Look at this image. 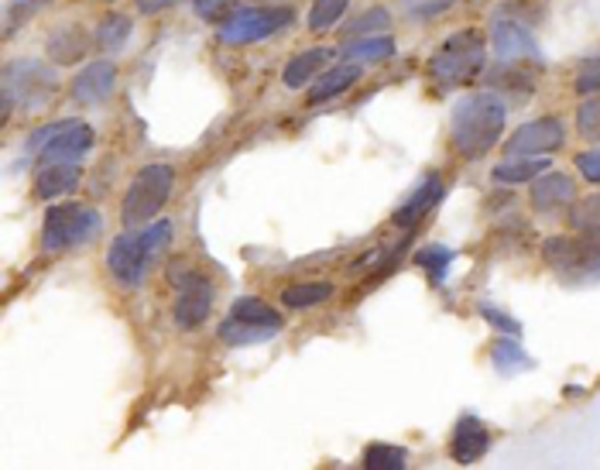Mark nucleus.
<instances>
[{
    "instance_id": "1",
    "label": "nucleus",
    "mask_w": 600,
    "mask_h": 470,
    "mask_svg": "<svg viewBox=\"0 0 600 470\" xmlns=\"http://www.w3.org/2000/svg\"><path fill=\"white\" fill-rule=\"evenodd\" d=\"M504 124H508V103L495 90L456 100L449 114V137L456 155H464L467 161H480L501 142Z\"/></svg>"
},
{
    "instance_id": "2",
    "label": "nucleus",
    "mask_w": 600,
    "mask_h": 470,
    "mask_svg": "<svg viewBox=\"0 0 600 470\" xmlns=\"http://www.w3.org/2000/svg\"><path fill=\"white\" fill-rule=\"evenodd\" d=\"M168 240H171V224H168V220H158V224L137 227V231L127 227L121 237H113L110 251H107V265L113 271V279H118L121 286H127V289L141 286Z\"/></svg>"
},
{
    "instance_id": "3",
    "label": "nucleus",
    "mask_w": 600,
    "mask_h": 470,
    "mask_svg": "<svg viewBox=\"0 0 600 470\" xmlns=\"http://www.w3.org/2000/svg\"><path fill=\"white\" fill-rule=\"evenodd\" d=\"M484 63H488V42H484V35L474 32V27H464V32L449 35L433 59H429V76H433L443 90L467 87V82L480 76Z\"/></svg>"
},
{
    "instance_id": "4",
    "label": "nucleus",
    "mask_w": 600,
    "mask_h": 470,
    "mask_svg": "<svg viewBox=\"0 0 600 470\" xmlns=\"http://www.w3.org/2000/svg\"><path fill=\"white\" fill-rule=\"evenodd\" d=\"M171 186H176V172H171V165L165 161H148L145 169H141L127 192H124V203H121V224L137 231L145 227L148 220H155L162 213V206L168 203L171 197Z\"/></svg>"
},
{
    "instance_id": "5",
    "label": "nucleus",
    "mask_w": 600,
    "mask_h": 470,
    "mask_svg": "<svg viewBox=\"0 0 600 470\" xmlns=\"http://www.w3.org/2000/svg\"><path fill=\"white\" fill-rule=\"evenodd\" d=\"M55 90H59V79H55L52 63L18 59L4 66V90H0V100H11L24 114H38L55 97Z\"/></svg>"
},
{
    "instance_id": "6",
    "label": "nucleus",
    "mask_w": 600,
    "mask_h": 470,
    "mask_svg": "<svg viewBox=\"0 0 600 470\" xmlns=\"http://www.w3.org/2000/svg\"><path fill=\"white\" fill-rule=\"evenodd\" d=\"M292 18V8L281 4H241L223 24H216V38L223 45H254L285 32Z\"/></svg>"
},
{
    "instance_id": "7",
    "label": "nucleus",
    "mask_w": 600,
    "mask_h": 470,
    "mask_svg": "<svg viewBox=\"0 0 600 470\" xmlns=\"http://www.w3.org/2000/svg\"><path fill=\"white\" fill-rule=\"evenodd\" d=\"M100 234V213L82 203H55L45 213L42 224V247L45 251H69V247L90 244Z\"/></svg>"
},
{
    "instance_id": "8",
    "label": "nucleus",
    "mask_w": 600,
    "mask_h": 470,
    "mask_svg": "<svg viewBox=\"0 0 600 470\" xmlns=\"http://www.w3.org/2000/svg\"><path fill=\"white\" fill-rule=\"evenodd\" d=\"M546 261L563 282H597L600 279V240L593 237H549L542 244Z\"/></svg>"
},
{
    "instance_id": "9",
    "label": "nucleus",
    "mask_w": 600,
    "mask_h": 470,
    "mask_svg": "<svg viewBox=\"0 0 600 470\" xmlns=\"http://www.w3.org/2000/svg\"><path fill=\"white\" fill-rule=\"evenodd\" d=\"M171 282L179 286V299L171 306V316H176L179 329H196L210 320L213 310V286L203 279L199 271H186V275H171Z\"/></svg>"
},
{
    "instance_id": "10",
    "label": "nucleus",
    "mask_w": 600,
    "mask_h": 470,
    "mask_svg": "<svg viewBox=\"0 0 600 470\" xmlns=\"http://www.w3.org/2000/svg\"><path fill=\"white\" fill-rule=\"evenodd\" d=\"M491 48L498 63H525V66H542V52L535 35L529 32V24L498 18L491 24Z\"/></svg>"
},
{
    "instance_id": "11",
    "label": "nucleus",
    "mask_w": 600,
    "mask_h": 470,
    "mask_svg": "<svg viewBox=\"0 0 600 470\" xmlns=\"http://www.w3.org/2000/svg\"><path fill=\"white\" fill-rule=\"evenodd\" d=\"M566 142V127L563 121L556 118H538V121H529L522 124L519 131H514L508 142H504V155H553L559 152Z\"/></svg>"
},
{
    "instance_id": "12",
    "label": "nucleus",
    "mask_w": 600,
    "mask_h": 470,
    "mask_svg": "<svg viewBox=\"0 0 600 470\" xmlns=\"http://www.w3.org/2000/svg\"><path fill=\"white\" fill-rule=\"evenodd\" d=\"M529 200H532L535 213L553 216V213H563V210H569V206L577 203V186H574V179L563 176V172H542L532 182Z\"/></svg>"
},
{
    "instance_id": "13",
    "label": "nucleus",
    "mask_w": 600,
    "mask_h": 470,
    "mask_svg": "<svg viewBox=\"0 0 600 470\" xmlns=\"http://www.w3.org/2000/svg\"><path fill=\"white\" fill-rule=\"evenodd\" d=\"M82 165L76 158H52V161H38L35 172V197L38 200H59L66 192H73L79 186Z\"/></svg>"
},
{
    "instance_id": "14",
    "label": "nucleus",
    "mask_w": 600,
    "mask_h": 470,
    "mask_svg": "<svg viewBox=\"0 0 600 470\" xmlns=\"http://www.w3.org/2000/svg\"><path fill=\"white\" fill-rule=\"evenodd\" d=\"M488 450H491V429L477 416H460V423L453 429V439H449V457L467 467V463L484 460Z\"/></svg>"
},
{
    "instance_id": "15",
    "label": "nucleus",
    "mask_w": 600,
    "mask_h": 470,
    "mask_svg": "<svg viewBox=\"0 0 600 470\" xmlns=\"http://www.w3.org/2000/svg\"><path fill=\"white\" fill-rule=\"evenodd\" d=\"M440 200H443V179L433 172V176H425L412 192H409V200L395 210V227H402V231H412L422 216H429L436 206H440Z\"/></svg>"
},
{
    "instance_id": "16",
    "label": "nucleus",
    "mask_w": 600,
    "mask_h": 470,
    "mask_svg": "<svg viewBox=\"0 0 600 470\" xmlns=\"http://www.w3.org/2000/svg\"><path fill=\"white\" fill-rule=\"evenodd\" d=\"M113 82H118V66L100 59V63H90L73 79L69 93L76 103H103L113 93Z\"/></svg>"
},
{
    "instance_id": "17",
    "label": "nucleus",
    "mask_w": 600,
    "mask_h": 470,
    "mask_svg": "<svg viewBox=\"0 0 600 470\" xmlns=\"http://www.w3.org/2000/svg\"><path fill=\"white\" fill-rule=\"evenodd\" d=\"M542 66H525V63H495L491 69V82H495V93H508L511 100H529L535 90V79H538Z\"/></svg>"
},
{
    "instance_id": "18",
    "label": "nucleus",
    "mask_w": 600,
    "mask_h": 470,
    "mask_svg": "<svg viewBox=\"0 0 600 470\" xmlns=\"http://www.w3.org/2000/svg\"><path fill=\"white\" fill-rule=\"evenodd\" d=\"M86 48H90V35H86L79 24L55 27V32L48 35V42H45L48 63H55V66H73V63H79L82 55H86Z\"/></svg>"
},
{
    "instance_id": "19",
    "label": "nucleus",
    "mask_w": 600,
    "mask_h": 470,
    "mask_svg": "<svg viewBox=\"0 0 600 470\" xmlns=\"http://www.w3.org/2000/svg\"><path fill=\"white\" fill-rule=\"evenodd\" d=\"M357 79H360V66L343 59V63H336L333 69H326V72L316 76V82L309 87V103H326V100H333V97H340V93H347Z\"/></svg>"
},
{
    "instance_id": "20",
    "label": "nucleus",
    "mask_w": 600,
    "mask_h": 470,
    "mask_svg": "<svg viewBox=\"0 0 600 470\" xmlns=\"http://www.w3.org/2000/svg\"><path fill=\"white\" fill-rule=\"evenodd\" d=\"M330 48H309V52H299L289 59V66H285L281 72V82L289 90H299V87H312L316 82V76L323 72V66L330 63Z\"/></svg>"
},
{
    "instance_id": "21",
    "label": "nucleus",
    "mask_w": 600,
    "mask_h": 470,
    "mask_svg": "<svg viewBox=\"0 0 600 470\" xmlns=\"http://www.w3.org/2000/svg\"><path fill=\"white\" fill-rule=\"evenodd\" d=\"M546 155H535V158H529V155H504L498 165H495V179L498 182H508V186H519V182H535L542 172H546Z\"/></svg>"
},
{
    "instance_id": "22",
    "label": "nucleus",
    "mask_w": 600,
    "mask_h": 470,
    "mask_svg": "<svg viewBox=\"0 0 600 470\" xmlns=\"http://www.w3.org/2000/svg\"><path fill=\"white\" fill-rule=\"evenodd\" d=\"M93 127L90 124H76V127H69L59 142H52L42 155H38V161H52V158H76V161H82V155L93 148Z\"/></svg>"
},
{
    "instance_id": "23",
    "label": "nucleus",
    "mask_w": 600,
    "mask_h": 470,
    "mask_svg": "<svg viewBox=\"0 0 600 470\" xmlns=\"http://www.w3.org/2000/svg\"><path fill=\"white\" fill-rule=\"evenodd\" d=\"M395 55V42L388 35H367V38H347L343 42V59L347 63H385Z\"/></svg>"
},
{
    "instance_id": "24",
    "label": "nucleus",
    "mask_w": 600,
    "mask_h": 470,
    "mask_svg": "<svg viewBox=\"0 0 600 470\" xmlns=\"http://www.w3.org/2000/svg\"><path fill=\"white\" fill-rule=\"evenodd\" d=\"M278 337V329L271 326H257V323H244V320H234V316H226L220 323V340L223 344H231V347H251V344H265Z\"/></svg>"
},
{
    "instance_id": "25",
    "label": "nucleus",
    "mask_w": 600,
    "mask_h": 470,
    "mask_svg": "<svg viewBox=\"0 0 600 470\" xmlns=\"http://www.w3.org/2000/svg\"><path fill=\"white\" fill-rule=\"evenodd\" d=\"M231 316H234V320H244V323H257V326H271V329H281V326H285L281 313L271 306V302L257 299V295H241V299H234Z\"/></svg>"
},
{
    "instance_id": "26",
    "label": "nucleus",
    "mask_w": 600,
    "mask_h": 470,
    "mask_svg": "<svg viewBox=\"0 0 600 470\" xmlns=\"http://www.w3.org/2000/svg\"><path fill=\"white\" fill-rule=\"evenodd\" d=\"M491 365L501 374H519V371H529L532 368V357H529V350L519 340H514V337H504V340H495L491 344Z\"/></svg>"
},
{
    "instance_id": "27",
    "label": "nucleus",
    "mask_w": 600,
    "mask_h": 470,
    "mask_svg": "<svg viewBox=\"0 0 600 470\" xmlns=\"http://www.w3.org/2000/svg\"><path fill=\"white\" fill-rule=\"evenodd\" d=\"M333 295V286L330 282H296L289 289H281V306L289 310H312L326 302Z\"/></svg>"
},
{
    "instance_id": "28",
    "label": "nucleus",
    "mask_w": 600,
    "mask_h": 470,
    "mask_svg": "<svg viewBox=\"0 0 600 470\" xmlns=\"http://www.w3.org/2000/svg\"><path fill=\"white\" fill-rule=\"evenodd\" d=\"M127 38H131V18H124V14H107L97 24V45L107 55L121 52L127 45Z\"/></svg>"
},
{
    "instance_id": "29",
    "label": "nucleus",
    "mask_w": 600,
    "mask_h": 470,
    "mask_svg": "<svg viewBox=\"0 0 600 470\" xmlns=\"http://www.w3.org/2000/svg\"><path fill=\"white\" fill-rule=\"evenodd\" d=\"M569 227H574L577 234H584V237L600 240V192H593V197L569 206Z\"/></svg>"
},
{
    "instance_id": "30",
    "label": "nucleus",
    "mask_w": 600,
    "mask_h": 470,
    "mask_svg": "<svg viewBox=\"0 0 600 470\" xmlns=\"http://www.w3.org/2000/svg\"><path fill=\"white\" fill-rule=\"evenodd\" d=\"M415 265L425 268V275H429V279H433L436 286H443V282H446V271H449V265H453V251H449V247H443V244L422 247V251L415 255Z\"/></svg>"
},
{
    "instance_id": "31",
    "label": "nucleus",
    "mask_w": 600,
    "mask_h": 470,
    "mask_svg": "<svg viewBox=\"0 0 600 470\" xmlns=\"http://www.w3.org/2000/svg\"><path fill=\"white\" fill-rule=\"evenodd\" d=\"M409 463V454L402 447H388V444H370L364 450V467L367 470H402Z\"/></svg>"
},
{
    "instance_id": "32",
    "label": "nucleus",
    "mask_w": 600,
    "mask_h": 470,
    "mask_svg": "<svg viewBox=\"0 0 600 470\" xmlns=\"http://www.w3.org/2000/svg\"><path fill=\"white\" fill-rule=\"evenodd\" d=\"M351 0H312L309 8V32H330V27L343 18V11H347Z\"/></svg>"
},
{
    "instance_id": "33",
    "label": "nucleus",
    "mask_w": 600,
    "mask_h": 470,
    "mask_svg": "<svg viewBox=\"0 0 600 470\" xmlns=\"http://www.w3.org/2000/svg\"><path fill=\"white\" fill-rule=\"evenodd\" d=\"M385 27H391V14L385 8H367L347 24V38H367V35H381Z\"/></svg>"
},
{
    "instance_id": "34",
    "label": "nucleus",
    "mask_w": 600,
    "mask_h": 470,
    "mask_svg": "<svg viewBox=\"0 0 600 470\" xmlns=\"http://www.w3.org/2000/svg\"><path fill=\"white\" fill-rule=\"evenodd\" d=\"M79 121H52V124H45V127H38V131H32V134H27V142H24V152L27 155H42L52 142H59V137L69 131V127H76Z\"/></svg>"
},
{
    "instance_id": "35",
    "label": "nucleus",
    "mask_w": 600,
    "mask_h": 470,
    "mask_svg": "<svg viewBox=\"0 0 600 470\" xmlns=\"http://www.w3.org/2000/svg\"><path fill=\"white\" fill-rule=\"evenodd\" d=\"M574 90H577L580 97H600V52L587 55V59L577 66Z\"/></svg>"
},
{
    "instance_id": "36",
    "label": "nucleus",
    "mask_w": 600,
    "mask_h": 470,
    "mask_svg": "<svg viewBox=\"0 0 600 470\" xmlns=\"http://www.w3.org/2000/svg\"><path fill=\"white\" fill-rule=\"evenodd\" d=\"M477 313H480V320L488 323L491 329H498V334H504V337H522V323L514 320V316H508L504 310H498L495 302H477Z\"/></svg>"
},
{
    "instance_id": "37",
    "label": "nucleus",
    "mask_w": 600,
    "mask_h": 470,
    "mask_svg": "<svg viewBox=\"0 0 600 470\" xmlns=\"http://www.w3.org/2000/svg\"><path fill=\"white\" fill-rule=\"evenodd\" d=\"M577 131L587 142L600 145V97H587L577 110Z\"/></svg>"
},
{
    "instance_id": "38",
    "label": "nucleus",
    "mask_w": 600,
    "mask_h": 470,
    "mask_svg": "<svg viewBox=\"0 0 600 470\" xmlns=\"http://www.w3.org/2000/svg\"><path fill=\"white\" fill-rule=\"evenodd\" d=\"M402 4V11L412 18V21H433L440 14H446L456 0H398Z\"/></svg>"
},
{
    "instance_id": "39",
    "label": "nucleus",
    "mask_w": 600,
    "mask_h": 470,
    "mask_svg": "<svg viewBox=\"0 0 600 470\" xmlns=\"http://www.w3.org/2000/svg\"><path fill=\"white\" fill-rule=\"evenodd\" d=\"M237 8H241V4H234V0H196L199 18H207L210 24H223Z\"/></svg>"
},
{
    "instance_id": "40",
    "label": "nucleus",
    "mask_w": 600,
    "mask_h": 470,
    "mask_svg": "<svg viewBox=\"0 0 600 470\" xmlns=\"http://www.w3.org/2000/svg\"><path fill=\"white\" fill-rule=\"evenodd\" d=\"M577 172H580L587 182L600 186V145H597V148H590V152H580V155H577Z\"/></svg>"
},
{
    "instance_id": "41",
    "label": "nucleus",
    "mask_w": 600,
    "mask_h": 470,
    "mask_svg": "<svg viewBox=\"0 0 600 470\" xmlns=\"http://www.w3.org/2000/svg\"><path fill=\"white\" fill-rule=\"evenodd\" d=\"M171 4H179V0H137V11L141 14H158V11H165Z\"/></svg>"
},
{
    "instance_id": "42",
    "label": "nucleus",
    "mask_w": 600,
    "mask_h": 470,
    "mask_svg": "<svg viewBox=\"0 0 600 470\" xmlns=\"http://www.w3.org/2000/svg\"><path fill=\"white\" fill-rule=\"evenodd\" d=\"M48 4V0H11V11L14 14H32V11H38V8H45Z\"/></svg>"
}]
</instances>
